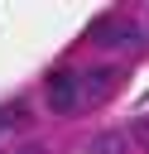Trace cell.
Listing matches in <instances>:
<instances>
[{
	"label": "cell",
	"mask_w": 149,
	"mask_h": 154,
	"mask_svg": "<svg viewBox=\"0 0 149 154\" xmlns=\"http://www.w3.org/2000/svg\"><path fill=\"white\" fill-rule=\"evenodd\" d=\"M87 154H125V135H96L87 144Z\"/></svg>",
	"instance_id": "277c9868"
},
{
	"label": "cell",
	"mask_w": 149,
	"mask_h": 154,
	"mask_svg": "<svg viewBox=\"0 0 149 154\" xmlns=\"http://www.w3.org/2000/svg\"><path fill=\"white\" fill-rule=\"evenodd\" d=\"M5 130H10V111H0V135H5Z\"/></svg>",
	"instance_id": "5b68a950"
},
{
	"label": "cell",
	"mask_w": 149,
	"mask_h": 154,
	"mask_svg": "<svg viewBox=\"0 0 149 154\" xmlns=\"http://www.w3.org/2000/svg\"><path fill=\"white\" fill-rule=\"evenodd\" d=\"M111 87H115V67L101 63V67H87L82 72V101H101Z\"/></svg>",
	"instance_id": "3957f363"
},
{
	"label": "cell",
	"mask_w": 149,
	"mask_h": 154,
	"mask_svg": "<svg viewBox=\"0 0 149 154\" xmlns=\"http://www.w3.org/2000/svg\"><path fill=\"white\" fill-rule=\"evenodd\" d=\"M48 106H53L58 116H72V111L82 106V77L67 72V67L53 72V77H48Z\"/></svg>",
	"instance_id": "7a4b0ae2"
},
{
	"label": "cell",
	"mask_w": 149,
	"mask_h": 154,
	"mask_svg": "<svg viewBox=\"0 0 149 154\" xmlns=\"http://www.w3.org/2000/svg\"><path fill=\"white\" fill-rule=\"evenodd\" d=\"M139 38H144V29L135 19H125V14H101L91 24V43L96 48H135Z\"/></svg>",
	"instance_id": "6da1fadb"
}]
</instances>
